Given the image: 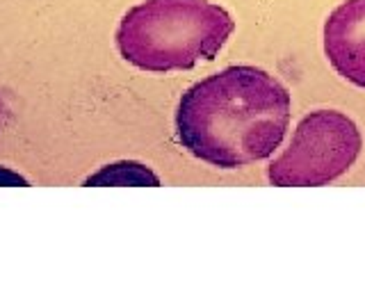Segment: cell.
<instances>
[{
    "mask_svg": "<svg viewBox=\"0 0 365 308\" xmlns=\"http://www.w3.org/2000/svg\"><path fill=\"white\" fill-rule=\"evenodd\" d=\"M290 91L265 68L237 64L185 89L176 110L180 144L217 169L274 155L290 125Z\"/></svg>",
    "mask_w": 365,
    "mask_h": 308,
    "instance_id": "cell-1",
    "label": "cell"
},
{
    "mask_svg": "<svg viewBox=\"0 0 365 308\" xmlns=\"http://www.w3.org/2000/svg\"><path fill=\"white\" fill-rule=\"evenodd\" d=\"M233 30V16L210 0H144L123 14L114 43L140 71L171 73L215 60Z\"/></svg>",
    "mask_w": 365,
    "mask_h": 308,
    "instance_id": "cell-2",
    "label": "cell"
},
{
    "mask_svg": "<svg viewBox=\"0 0 365 308\" xmlns=\"http://www.w3.org/2000/svg\"><path fill=\"white\" fill-rule=\"evenodd\" d=\"M361 148L359 125L345 112L315 110L297 123L288 148L269 163L267 180L277 188L329 185L347 174Z\"/></svg>",
    "mask_w": 365,
    "mask_h": 308,
    "instance_id": "cell-3",
    "label": "cell"
},
{
    "mask_svg": "<svg viewBox=\"0 0 365 308\" xmlns=\"http://www.w3.org/2000/svg\"><path fill=\"white\" fill-rule=\"evenodd\" d=\"M324 55L340 78L365 89V0H345L324 21Z\"/></svg>",
    "mask_w": 365,
    "mask_h": 308,
    "instance_id": "cell-4",
    "label": "cell"
},
{
    "mask_svg": "<svg viewBox=\"0 0 365 308\" xmlns=\"http://www.w3.org/2000/svg\"><path fill=\"white\" fill-rule=\"evenodd\" d=\"M85 185H160L155 171L135 160L106 165L85 178Z\"/></svg>",
    "mask_w": 365,
    "mask_h": 308,
    "instance_id": "cell-5",
    "label": "cell"
}]
</instances>
